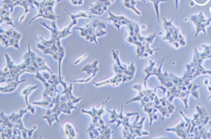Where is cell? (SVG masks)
Segmentation results:
<instances>
[{
  "label": "cell",
  "mask_w": 211,
  "mask_h": 139,
  "mask_svg": "<svg viewBox=\"0 0 211 139\" xmlns=\"http://www.w3.org/2000/svg\"><path fill=\"white\" fill-rule=\"evenodd\" d=\"M145 117H143L141 119V121H139V122H137V123H136V125H143V123L144 122V121H145Z\"/></svg>",
  "instance_id": "cell-44"
},
{
  "label": "cell",
  "mask_w": 211,
  "mask_h": 139,
  "mask_svg": "<svg viewBox=\"0 0 211 139\" xmlns=\"http://www.w3.org/2000/svg\"><path fill=\"white\" fill-rule=\"evenodd\" d=\"M110 98V97H108V98L107 99H106V101L103 102V104H102V107H101L100 108V109H99V110H98V113H97V115H98L99 117H101V116H102V115H103V114H104V113H105V112H104V107H105L106 104V103H107L108 101V100H109Z\"/></svg>",
  "instance_id": "cell-22"
},
{
  "label": "cell",
  "mask_w": 211,
  "mask_h": 139,
  "mask_svg": "<svg viewBox=\"0 0 211 139\" xmlns=\"http://www.w3.org/2000/svg\"><path fill=\"white\" fill-rule=\"evenodd\" d=\"M7 79L6 78L4 77L3 76H1L0 77V81H1V84L2 83H6L7 82Z\"/></svg>",
  "instance_id": "cell-45"
},
{
  "label": "cell",
  "mask_w": 211,
  "mask_h": 139,
  "mask_svg": "<svg viewBox=\"0 0 211 139\" xmlns=\"http://www.w3.org/2000/svg\"><path fill=\"white\" fill-rule=\"evenodd\" d=\"M123 106L122 105L121 110L119 114H118V119H121V120L123 119L124 118L123 113Z\"/></svg>",
  "instance_id": "cell-35"
},
{
  "label": "cell",
  "mask_w": 211,
  "mask_h": 139,
  "mask_svg": "<svg viewBox=\"0 0 211 139\" xmlns=\"http://www.w3.org/2000/svg\"><path fill=\"white\" fill-rule=\"evenodd\" d=\"M154 102L151 101L146 104L145 106L147 108L154 107Z\"/></svg>",
  "instance_id": "cell-38"
},
{
  "label": "cell",
  "mask_w": 211,
  "mask_h": 139,
  "mask_svg": "<svg viewBox=\"0 0 211 139\" xmlns=\"http://www.w3.org/2000/svg\"><path fill=\"white\" fill-rule=\"evenodd\" d=\"M28 110L26 108V109H21L18 111V114L19 115V117H20V119H22V118L23 116L26 114Z\"/></svg>",
  "instance_id": "cell-29"
},
{
  "label": "cell",
  "mask_w": 211,
  "mask_h": 139,
  "mask_svg": "<svg viewBox=\"0 0 211 139\" xmlns=\"http://www.w3.org/2000/svg\"><path fill=\"white\" fill-rule=\"evenodd\" d=\"M118 119V118H113L111 119V121H109V122L110 123H114L115 122H117Z\"/></svg>",
  "instance_id": "cell-50"
},
{
  "label": "cell",
  "mask_w": 211,
  "mask_h": 139,
  "mask_svg": "<svg viewBox=\"0 0 211 139\" xmlns=\"http://www.w3.org/2000/svg\"><path fill=\"white\" fill-rule=\"evenodd\" d=\"M52 97L50 96L47 97L45 99H42L40 101H36L32 102L33 104L37 105L43 107L47 109H50V105L52 100Z\"/></svg>",
  "instance_id": "cell-9"
},
{
  "label": "cell",
  "mask_w": 211,
  "mask_h": 139,
  "mask_svg": "<svg viewBox=\"0 0 211 139\" xmlns=\"http://www.w3.org/2000/svg\"><path fill=\"white\" fill-rule=\"evenodd\" d=\"M6 61V66L9 68V71L12 70L14 69L15 65H14V62L12 60L9 56L7 54L5 55Z\"/></svg>",
  "instance_id": "cell-17"
},
{
  "label": "cell",
  "mask_w": 211,
  "mask_h": 139,
  "mask_svg": "<svg viewBox=\"0 0 211 139\" xmlns=\"http://www.w3.org/2000/svg\"><path fill=\"white\" fill-rule=\"evenodd\" d=\"M8 117L10 121L14 124L18 123V121L20 119L18 113L15 112H12L11 115H8Z\"/></svg>",
  "instance_id": "cell-16"
},
{
  "label": "cell",
  "mask_w": 211,
  "mask_h": 139,
  "mask_svg": "<svg viewBox=\"0 0 211 139\" xmlns=\"http://www.w3.org/2000/svg\"><path fill=\"white\" fill-rule=\"evenodd\" d=\"M65 10L67 11V13L70 15V17H71L72 20L76 19L79 18V17H83V18H91V17L88 15L86 12H83V11L78 12L76 14H71V13H69V11L66 10V9H65Z\"/></svg>",
  "instance_id": "cell-14"
},
{
  "label": "cell",
  "mask_w": 211,
  "mask_h": 139,
  "mask_svg": "<svg viewBox=\"0 0 211 139\" xmlns=\"http://www.w3.org/2000/svg\"><path fill=\"white\" fill-rule=\"evenodd\" d=\"M148 53L145 52L144 53L143 55V57H146H146H148Z\"/></svg>",
  "instance_id": "cell-52"
},
{
  "label": "cell",
  "mask_w": 211,
  "mask_h": 139,
  "mask_svg": "<svg viewBox=\"0 0 211 139\" xmlns=\"http://www.w3.org/2000/svg\"><path fill=\"white\" fill-rule=\"evenodd\" d=\"M141 133H142V135H150L148 132L143 131L142 130H141Z\"/></svg>",
  "instance_id": "cell-49"
},
{
  "label": "cell",
  "mask_w": 211,
  "mask_h": 139,
  "mask_svg": "<svg viewBox=\"0 0 211 139\" xmlns=\"http://www.w3.org/2000/svg\"><path fill=\"white\" fill-rule=\"evenodd\" d=\"M14 127H16V128H18V129L20 130H24V131H26L28 133V138H32V133L35 130L34 128L31 130H29L27 129L24 126L22 120V119H20L19 121H18V123H16L14 125Z\"/></svg>",
  "instance_id": "cell-10"
},
{
  "label": "cell",
  "mask_w": 211,
  "mask_h": 139,
  "mask_svg": "<svg viewBox=\"0 0 211 139\" xmlns=\"http://www.w3.org/2000/svg\"><path fill=\"white\" fill-rule=\"evenodd\" d=\"M21 131L22 133V137L23 138H27V137H28L27 133L26 131H24V130H22Z\"/></svg>",
  "instance_id": "cell-40"
},
{
  "label": "cell",
  "mask_w": 211,
  "mask_h": 139,
  "mask_svg": "<svg viewBox=\"0 0 211 139\" xmlns=\"http://www.w3.org/2000/svg\"><path fill=\"white\" fill-rule=\"evenodd\" d=\"M73 89V87H72V83H71L70 85H69V86H68V89L65 91H63L62 92L61 94H65V96L66 97V100L67 102L69 101L70 99L71 100H75V99H77V97H75L73 95L72 93V90Z\"/></svg>",
  "instance_id": "cell-11"
},
{
  "label": "cell",
  "mask_w": 211,
  "mask_h": 139,
  "mask_svg": "<svg viewBox=\"0 0 211 139\" xmlns=\"http://www.w3.org/2000/svg\"><path fill=\"white\" fill-rule=\"evenodd\" d=\"M42 75L43 77H44L45 79L47 80V81L49 80L50 78V74L48 73L44 72L42 73Z\"/></svg>",
  "instance_id": "cell-31"
},
{
  "label": "cell",
  "mask_w": 211,
  "mask_h": 139,
  "mask_svg": "<svg viewBox=\"0 0 211 139\" xmlns=\"http://www.w3.org/2000/svg\"><path fill=\"white\" fill-rule=\"evenodd\" d=\"M95 75L96 74H93L91 76L89 77L88 78L86 79H77L76 80H71L70 81L71 82L79 83H83L84 82V83H87L89 82Z\"/></svg>",
  "instance_id": "cell-21"
},
{
  "label": "cell",
  "mask_w": 211,
  "mask_h": 139,
  "mask_svg": "<svg viewBox=\"0 0 211 139\" xmlns=\"http://www.w3.org/2000/svg\"><path fill=\"white\" fill-rule=\"evenodd\" d=\"M139 113L138 112H126V116L128 117H132V116L134 115H139Z\"/></svg>",
  "instance_id": "cell-39"
},
{
  "label": "cell",
  "mask_w": 211,
  "mask_h": 139,
  "mask_svg": "<svg viewBox=\"0 0 211 139\" xmlns=\"http://www.w3.org/2000/svg\"><path fill=\"white\" fill-rule=\"evenodd\" d=\"M139 118V115H136V119H135V120L132 122V126H133V125H136V123H137V122H138Z\"/></svg>",
  "instance_id": "cell-41"
},
{
  "label": "cell",
  "mask_w": 211,
  "mask_h": 139,
  "mask_svg": "<svg viewBox=\"0 0 211 139\" xmlns=\"http://www.w3.org/2000/svg\"><path fill=\"white\" fill-rule=\"evenodd\" d=\"M43 119H46L47 120L49 126L51 127L52 123L54 121H56L55 119L51 115H45L42 117Z\"/></svg>",
  "instance_id": "cell-23"
},
{
  "label": "cell",
  "mask_w": 211,
  "mask_h": 139,
  "mask_svg": "<svg viewBox=\"0 0 211 139\" xmlns=\"http://www.w3.org/2000/svg\"><path fill=\"white\" fill-rule=\"evenodd\" d=\"M88 133L89 134L90 138L95 139L97 138H96L95 135V134H94L93 133L92 131H89Z\"/></svg>",
  "instance_id": "cell-43"
},
{
  "label": "cell",
  "mask_w": 211,
  "mask_h": 139,
  "mask_svg": "<svg viewBox=\"0 0 211 139\" xmlns=\"http://www.w3.org/2000/svg\"><path fill=\"white\" fill-rule=\"evenodd\" d=\"M58 78V76L54 74L50 75V78L52 80H54Z\"/></svg>",
  "instance_id": "cell-46"
},
{
  "label": "cell",
  "mask_w": 211,
  "mask_h": 139,
  "mask_svg": "<svg viewBox=\"0 0 211 139\" xmlns=\"http://www.w3.org/2000/svg\"><path fill=\"white\" fill-rule=\"evenodd\" d=\"M36 76L35 78L36 79H38L39 81H41L43 83L45 88H49L51 86L50 84L47 82V80L45 79V78L43 76L42 74L40 73L39 71H37L36 72Z\"/></svg>",
  "instance_id": "cell-15"
},
{
  "label": "cell",
  "mask_w": 211,
  "mask_h": 139,
  "mask_svg": "<svg viewBox=\"0 0 211 139\" xmlns=\"http://www.w3.org/2000/svg\"><path fill=\"white\" fill-rule=\"evenodd\" d=\"M32 127L33 128H34V129L35 130L37 129V126L36 125H33Z\"/></svg>",
  "instance_id": "cell-54"
},
{
  "label": "cell",
  "mask_w": 211,
  "mask_h": 139,
  "mask_svg": "<svg viewBox=\"0 0 211 139\" xmlns=\"http://www.w3.org/2000/svg\"><path fill=\"white\" fill-rule=\"evenodd\" d=\"M88 56V54H85L82 55L80 56L76 60H75V62L74 63V65H77L78 63H80V62H82L84 60H85L87 56Z\"/></svg>",
  "instance_id": "cell-28"
},
{
  "label": "cell",
  "mask_w": 211,
  "mask_h": 139,
  "mask_svg": "<svg viewBox=\"0 0 211 139\" xmlns=\"http://www.w3.org/2000/svg\"><path fill=\"white\" fill-rule=\"evenodd\" d=\"M59 52V59L58 61V67H59V78L64 79V77L63 76H61V63H62V60L63 58H64L65 55V51L64 48H63L62 47L61 48H60L58 50Z\"/></svg>",
  "instance_id": "cell-13"
},
{
  "label": "cell",
  "mask_w": 211,
  "mask_h": 139,
  "mask_svg": "<svg viewBox=\"0 0 211 139\" xmlns=\"http://www.w3.org/2000/svg\"><path fill=\"white\" fill-rule=\"evenodd\" d=\"M153 118H154V120H158V115H156V114H154V116H153Z\"/></svg>",
  "instance_id": "cell-53"
},
{
  "label": "cell",
  "mask_w": 211,
  "mask_h": 139,
  "mask_svg": "<svg viewBox=\"0 0 211 139\" xmlns=\"http://www.w3.org/2000/svg\"><path fill=\"white\" fill-rule=\"evenodd\" d=\"M150 43L147 42L146 45L145 52L148 53L149 54L151 55H153V53H154V52L155 51L160 50L161 49V48L156 49H151L150 48Z\"/></svg>",
  "instance_id": "cell-25"
},
{
  "label": "cell",
  "mask_w": 211,
  "mask_h": 139,
  "mask_svg": "<svg viewBox=\"0 0 211 139\" xmlns=\"http://www.w3.org/2000/svg\"><path fill=\"white\" fill-rule=\"evenodd\" d=\"M99 63L98 60L95 61L92 64H88L84 66L82 71H85L88 75H90L91 73L97 74V73L99 71L100 69L97 67V65Z\"/></svg>",
  "instance_id": "cell-2"
},
{
  "label": "cell",
  "mask_w": 211,
  "mask_h": 139,
  "mask_svg": "<svg viewBox=\"0 0 211 139\" xmlns=\"http://www.w3.org/2000/svg\"><path fill=\"white\" fill-rule=\"evenodd\" d=\"M154 104L156 105H160V102L159 100V99H158V96L157 95L155 96L154 98Z\"/></svg>",
  "instance_id": "cell-37"
},
{
  "label": "cell",
  "mask_w": 211,
  "mask_h": 139,
  "mask_svg": "<svg viewBox=\"0 0 211 139\" xmlns=\"http://www.w3.org/2000/svg\"><path fill=\"white\" fill-rule=\"evenodd\" d=\"M26 80H23L22 81H19V82H16L15 84H14V86L12 87V88H10V89H6V90H3V91H0L2 93H12L13 91H15L16 90L18 86L19 85V84H21L23 82L26 81Z\"/></svg>",
  "instance_id": "cell-19"
},
{
  "label": "cell",
  "mask_w": 211,
  "mask_h": 139,
  "mask_svg": "<svg viewBox=\"0 0 211 139\" xmlns=\"http://www.w3.org/2000/svg\"><path fill=\"white\" fill-rule=\"evenodd\" d=\"M60 95H58L56 96V98L54 106L52 109H47L45 115H51V114L55 113L58 111L61 104L63 102L60 100Z\"/></svg>",
  "instance_id": "cell-7"
},
{
  "label": "cell",
  "mask_w": 211,
  "mask_h": 139,
  "mask_svg": "<svg viewBox=\"0 0 211 139\" xmlns=\"http://www.w3.org/2000/svg\"><path fill=\"white\" fill-rule=\"evenodd\" d=\"M149 65L144 70V71L146 73L147 75L144 79V88H147L146 81L147 79L151 76V73L153 72L154 66L156 64V61H153V58L149 59Z\"/></svg>",
  "instance_id": "cell-3"
},
{
  "label": "cell",
  "mask_w": 211,
  "mask_h": 139,
  "mask_svg": "<svg viewBox=\"0 0 211 139\" xmlns=\"http://www.w3.org/2000/svg\"><path fill=\"white\" fill-rule=\"evenodd\" d=\"M65 134L69 137V138H75L76 136V133L72 125L69 123H67L65 125Z\"/></svg>",
  "instance_id": "cell-8"
},
{
  "label": "cell",
  "mask_w": 211,
  "mask_h": 139,
  "mask_svg": "<svg viewBox=\"0 0 211 139\" xmlns=\"http://www.w3.org/2000/svg\"><path fill=\"white\" fill-rule=\"evenodd\" d=\"M117 125L116 128H117L119 126V125H121V124H122V120H121V119L120 120L119 119H118L117 121Z\"/></svg>",
  "instance_id": "cell-48"
},
{
  "label": "cell",
  "mask_w": 211,
  "mask_h": 139,
  "mask_svg": "<svg viewBox=\"0 0 211 139\" xmlns=\"http://www.w3.org/2000/svg\"><path fill=\"white\" fill-rule=\"evenodd\" d=\"M1 124L6 126V127H10V128L13 129L14 128L15 124L12 123L10 119L8 118V116H6L4 112H1Z\"/></svg>",
  "instance_id": "cell-5"
},
{
  "label": "cell",
  "mask_w": 211,
  "mask_h": 139,
  "mask_svg": "<svg viewBox=\"0 0 211 139\" xmlns=\"http://www.w3.org/2000/svg\"><path fill=\"white\" fill-rule=\"evenodd\" d=\"M100 127L102 128V130H103L104 131L106 130L108 128V125H105L104 124L103 125H100Z\"/></svg>",
  "instance_id": "cell-47"
},
{
  "label": "cell",
  "mask_w": 211,
  "mask_h": 139,
  "mask_svg": "<svg viewBox=\"0 0 211 139\" xmlns=\"http://www.w3.org/2000/svg\"><path fill=\"white\" fill-rule=\"evenodd\" d=\"M144 111L146 112L148 114L149 117L150 125H151L152 124L153 121H154L153 116L154 115L152 114V112L154 107L147 108L145 105L144 107Z\"/></svg>",
  "instance_id": "cell-18"
},
{
  "label": "cell",
  "mask_w": 211,
  "mask_h": 139,
  "mask_svg": "<svg viewBox=\"0 0 211 139\" xmlns=\"http://www.w3.org/2000/svg\"><path fill=\"white\" fill-rule=\"evenodd\" d=\"M134 133L137 135V136L141 137L142 135V133H141V130H141L135 128V129H134Z\"/></svg>",
  "instance_id": "cell-32"
},
{
  "label": "cell",
  "mask_w": 211,
  "mask_h": 139,
  "mask_svg": "<svg viewBox=\"0 0 211 139\" xmlns=\"http://www.w3.org/2000/svg\"><path fill=\"white\" fill-rule=\"evenodd\" d=\"M12 129L10 127H6L4 130V135L5 138H12L13 137Z\"/></svg>",
  "instance_id": "cell-20"
},
{
  "label": "cell",
  "mask_w": 211,
  "mask_h": 139,
  "mask_svg": "<svg viewBox=\"0 0 211 139\" xmlns=\"http://www.w3.org/2000/svg\"><path fill=\"white\" fill-rule=\"evenodd\" d=\"M116 106H115V107L114 108L113 110L111 111L108 109L106 110L107 112H108L109 113L110 115L109 117L111 119H113V118H117L118 119V114H117V113L116 112Z\"/></svg>",
  "instance_id": "cell-24"
},
{
  "label": "cell",
  "mask_w": 211,
  "mask_h": 139,
  "mask_svg": "<svg viewBox=\"0 0 211 139\" xmlns=\"http://www.w3.org/2000/svg\"><path fill=\"white\" fill-rule=\"evenodd\" d=\"M27 109L28 110L30 111L31 112L32 114H35V108L32 105L30 104H27Z\"/></svg>",
  "instance_id": "cell-30"
},
{
  "label": "cell",
  "mask_w": 211,
  "mask_h": 139,
  "mask_svg": "<svg viewBox=\"0 0 211 139\" xmlns=\"http://www.w3.org/2000/svg\"><path fill=\"white\" fill-rule=\"evenodd\" d=\"M15 83H16V81H14L6 83L7 85H6V86H4V87H2L1 86V90H0V91H3V90H6V89H10V88H12V87L14 86Z\"/></svg>",
  "instance_id": "cell-26"
},
{
  "label": "cell",
  "mask_w": 211,
  "mask_h": 139,
  "mask_svg": "<svg viewBox=\"0 0 211 139\" xmlns=\"http://www.w3.org/2000/svg\"><path fill=\"white\" fill-rule=\"evenodd\" d=\"M12 131H13V137L12 139H16L17 136L18 135V132L17 130L16 127H14L12 129Z\"/></svg>",
  "instance_id": "cell-34"
},
{
  "label": "cell",
  "mask_w": 211,
  "mask_h": 139,
  "mask_svg": "<svg viewBox=\"0 0 211 139\" xmlns=\"http://www.w3.org/2000/svg\"><path fill=\"white\" fill-rule=\"evenodd\" d=\"M98 110L97 109L95 108L94 105H93V107L91 110L88 111L82 108L81 109V112L82 113H85V114H88L92 116V118H93V120H92V123H93L94 125H95L96 127H100V123H98V121H99V117L97 115V113H98Z\"/></svg>",
  "instance_id": "cell-1"
},
{
  "label": "cell",
  "mask_w": 211,
  "mask_h": 139,
  "mask_svg": "<svg viewBox=\"0 0 211 139\" xmlns=\"http://www.w3.org/2000/svg\"><path fill=\"white\" fill-rule=\"evenodd\" d=\"M158 109H157L156 108L154 107V109H153V110L152 112V114L153 115H154L155 114V113L156 112H158Z\"/></svg>",
  "instance_id": "cell-51"
},
{
  "label": "cell",
  "mask_w": 211,
  "mask_h": 139,
  "mask_svg": "<svg viewBox=\"0 0 211 139\" xmlns=\"http://www.w3.org/2000/svg\"><path fill=\"white\" fill-rule=\"evenodd\" d=\"M156 88L157 89H162V92H161V93L163 94H165V93H166L167 91V88H165V87H164L162 86H158Z\"/></svg>",
  "instance_id": "cell-36"
},
{
  "label": "cell",
  "mask_w": 211,
  "mask_h": 139,
  "mask_svg": "<svg viewBox=\"0 0 211 139\" xmlns=\"http://www.w3.org/2000/svg\"><path fill=\"white\" fill-rule=\"evenodd\" d=\"M143 100L146 103H147L149 102L150 101V99L149 96L146 95L145 96H144V97H143Z\"/></svg>",
  "instance_id": "cell-42"
},
{
  "label": "cell",
  "mask_w": 211,
  "mask_h": 139,
  "mask_svg": "<svg viewBox=\"0 0 211 139\" xmlns=\"http://www.w3.org/2000/svg\"><path fill=\"white\" fill-rule=\"evenodd\" d=\"M112 55L113 59L116 60V64L118 67H119L120 69L123 71L124 72V71L127 69V66L125 64H122L120 62L118 58V50L115 51L113 50H112Z\"/></svg>",
  "instance_id": "cell-12"
},
{
  "label": "cell",
  "mask_w": 211,
  "mask_h": 139,
  "mask_svg": "<svg viewBox=\"0 0 211 139\" xmlns=\"http://www.w3.org/2000/svg\"><path fill=\"white\" fill-rule=\"evenodd\" d=\"M156 36V34L154 33L151 35H149L146 36L145 38V41L148 43H151L153 42L154 38Z\"/></svg>",
  "instance_id": "cell-27"
},
{
  "label": "cell",
  "mask_w": 211,
  "mask_h": 139,
  "mask_svg": "<svg viewBox=\"0 0 211 139\" xmlns=\"http://www.w3.org/2000/svg\"><path fill=\"white\" fill-rule=\"evenodd\" d=\"M38 87H39L38 86H29L27 88H26L22 92V95L24 96V100L27 104H29L28 103L29 96L32 94L33 91L38 89Z\"/></svg>",
  "instance_id": "cell-6"
},
{
  "label": "cell",
  "mask_w": 211,
  "mask_h": 139,
  "mask_svg": "<svg viewBox=\"0 0 211 139\" xmlns=\"http://www.w3.org/2000/svg\"><path fill=\"white\" fill-rule=\"evenodd\" d=\"M128 77H129V76L128 75L125 74V73H123V76H122V81H123V84L128 80Z\"/></svg>",
  "instance_id": "cell-33"
},
{
  "label": "cell",
  "mask_w": 211,
  "mask_h": 139,
  "mask_svg": "<svg viewBox=\"0 0 211 139\" xmlns=\"http://www.w3.org/2000/svg\"><path fill=\"white\" fill-rule=\"evenodd\" d=\"M123 76V74L121 73H118L114 77L112 78L111 79L107 80L101 82L100 83L93 82V84L96 87H99L103 85L108 84H116L118 79L120 78H122Z\"/></svg>",
  "instance_id": "cell-4"
}]
</instances>
